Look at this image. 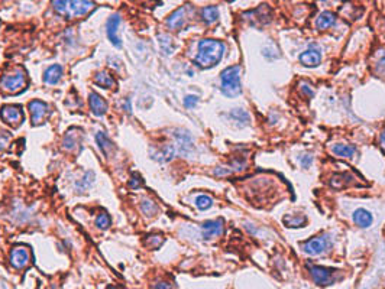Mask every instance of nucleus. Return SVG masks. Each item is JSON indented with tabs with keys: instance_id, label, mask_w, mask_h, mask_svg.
Instances as JSON below:
<instances>
[{
	"instance_id": "nucleus-1",
	"label": "nucleus",
	"mask_w": 385,
	"mask_h": 289,
	"mask_svg": "<svg viewBox=\"0 0 385 289\" xmlns=\"http://www.w3.org/2000/svg\"><path fill=\"white\" fill-rule=\"evenodd\" d=\"M224 52H226V45L223 42L216 39H203L200 41L194 64L203 69L211 68L222 61Z\"/></svg>"
},
{
	"instance_id": "nucleus-2",
	"label": "nucleus",
	"mask_w": 385,
	"mask_h": 289,
	"mask_svg": "<svg viewBox=\"0 0 385 289\" xmlns=\"http://www.w3.org/2000/svg\"><path fill=\"white\" fill-rule=\"evenodd\" d=\"M52 8L59 16L72 21L86 16L94 9L93 0H52Z\"/></svg>"
},
{
	"instance_id": "nucleus-3",
	"label": "nucleus",
	"mask_w": 385,
	"mask_h": 289,
	"mask_svg": "<svg viewBox=\"0 0 385 289\" xmlns=\"http://www.w3.org/2000/svg\"><path fill=\"white\" fill-rule=\"evenodd\" d=\"M220 90L226 97H238L242 92L241 65H232L223 69L220 74Z\"/></svg>"
},
{
	"instance_id": "nucleus-4",
	"label": "nucleus",
	"mask_w": 385,
	"mask_h": 289,
	"mask_svg": "<svg viewBox=\"0 0 385 289\" xmlns=\"http://www.w3.org/2000/svg\"><path fill=\"white\" fill-rule=\"evenodd\" d=\"M26 87V75L22 69H15L11 74H6L0 80V88L8 94H18Z\"/></svg>"
},
{
	"instance_id": "nucleus-5",
	"label": "nucleus",
	"mask_w": 385,
	"mask_h": 289,
	"mask_svg": "<svg viewBox=\"0 0 385 289\" xmlns=\"http://www.w3.org/2000/svg\"><path fill=\"white\" fill-rule=\"evenodd\" d=\"M330 247H332V240H330L329 236L313 237V239H310V240L303 243V250L307 254H312V256H317V254L325 253Z\"/></svg>"
},
{
	"instance_id": "nucleus-6",
	"label": "nucleus",
	"mask_w": 385,
	"mask_h": 289,
	"mask_svg": "<svg viewBox=\"0 0 385 289\" xmlns=\"http://www.w3.org/2000/svg\"><path fill=\"white\" fill-rule=\"evenodd\" d=\"M190 12H191V8L190 6H181L178 8L177 11H174L167 19V26L171 29V31H180L186 26L188 21H190Z\"/></svg>"
},
{
	"instance_id": "nucleus-7",
	"label": "nucleus",
	"mask_w": 385,
	"mask_h": 289,
	"mask_svg": "<svg viewBox=\"0 0 385 289\" xmlns=\"http://www.w3.org/2000/svg\"><path fill=\"white\" fill-rule=\"evenodd\" d=\"M0 117L5 123L11 125L12 127H18L22 120H24V113H22V109L19 106H15V104H8V106H3L2 110H0Z\"/></svg>"
},
{
	"instance_id": "nucleus-8",
	"label": "nucleus",
	"mask_w": 385,
	"mask_h": 289,
	"mask_svg": "<svg viewBox=\"0 0 385 289\" xmlns=\"http://www.w3.org/2000/svg\"><path fill=\"white\" fill-rule=\"evenodd\" d=\"M309 272L312 275V279L315 280L317 285H332L335 282V272L333 269H327L322 266H312L309 265Z\"/></svg>"
},
{
	"instance_id": "nucleus-9",
	"label": "nucleus",
	"mask_w": 385,
	"mask_h": 289,
	"mask_svg": "<svg viewBox=\"0 0 385 289\" xmlns=\"http://www.w3.org/2000/svg\"><path fill=\"white\" fill-rule=\"evenodd\" d=\"M300 62L303 64L304 67H309V68L317 67L322 62V49H320V46L317 45V44H312L300 55Z\"/></svg>"
},
{
	"instance_id": "nucleus-10",
	"label": "nucleus",
	"mask_w": 385,
	"mask_h": 289,
	"mask_svg": "<svg viewBox=\"0 0 385 289\" xmlns=\"http://www.w3.org/2000/svg\"><path fill=\"white\" fill-rule=\"evenodd\" d=\"M29 112H31V120L32 125H41L44 123V120L47 119L48 113V106L41 100H34L29 103Z\"/></svg>"
},
{
	"instance_id": "nucleus-11",
	"label": "nucleus",
	"mask_w": 385,
	"mask_h": 289,
	"mask_svg": "<svg viewBox=\"0 0 385 289\" xmlns=\"http://www.w3.org/2000/svg\"><path fill=\"white\" fill-rule=\"evenodd\" d=\"M31 260V253L25 246H16L11 253V263L16 269H24Z\"/></svg>"
},
{
	"instance_id": "nucleus-12",
	"label": "nucleus",
	"mask_w": 385,
	"mask_h": 289,
	"mask_svg": "<svg viewBox=\"0 0 385 289\" xmlns=\"http://www.w3.org/2000/svg\"><path fill=\"white\" fill-rule=\"evenodd\" d=\"M119 25H120V16H119L117 13L116 15H112V16L109 18V21H107V25H106V28H107V36H109L110 42L116 46V48H120V46H122V41H120V38H119Z\"/></svg>"
},
{
	"instance_id": "nucleus-13",
	"label": "nucleus",
	"mask_w": 385,
	"mask_h": 289,
	"mask_svg": "<svg viewBox=\"0 0 385 289\" xmlns=\"http://www.w3.org/2000/svg\"><path fill=\"white\" fill-rule=\"evenodd\" d=\"M201 230H203V237H204V239L217 237V236H222L223 234L224 223H223L222 219L210 220V221H206V223L201 226Z\"/></svg>"
},
{
	"instance_id": "nucleus-14",
	"label": "nucleus",
	"mask_w": 385,
	"mask_h": 289,
	"mask_svg": "<svg viewBox=\"0 0 385 289\" xmlns=\"http://www.w3.org/2000/svg\"><path fill=\"white\" fill-rule=\"evenodd\" d=\"M89 103H90V109L96 116H103L107 110V103L105 100L97 94V92H90L89 97Z\"/></svg>"
},
{
	"instance_id": "nucleus-15",
	"label": "nucleus",
	"mask_w": 385,
	"mask_h": 289,
	"mask_svg": "<svg viewBox=\"0 0 385 289\" xmlns=\"http://www.w3.org/2000/svg\"><path fill=\"white\" fill-rule=\"evenodd\" d=\"M80 143V133L77 129H71L65 133L62 140V148L65 150H74Z\"/></svg>"
},
{
	"instance_id": "nucleus-16",
	"label": "nucleus",
	"mask_w": 385,
	"mask_h": 289,
	"mask_svg": "<svg viewBox=\"0 0 385 289\" xmlns=\"http://www.w3.org/2000/svg\"><path fill=\"white\" fill-rule=\"evenodd\" d=\"M353 221L362 229H366L372 224V214L363 208H359L353 213Z\"/></svg>"
},
{
	"instance_id": "nucleus-17",
	"label": "nucleus",
	"mask_w": 385,
	"mask_h": 289,
	"mask_svg": "<svg viewBox=\"0 0 385 289\" xmlns=\"http://www.w3.org/2000/svg\"><path fill=\"white\" fill-rule=\"evenodd\" d=\"M336 22V15L332 13V12H323L320 13V16L317 18L316 21V26L319 31H325V29H329L330 26H333Z\"/></svg>"
},
{
	"instance_id": "nucleus-18",
	"label": "nucleus",
	"mask_w": 385,
	"mask_h": 289,
	"mask_svg": "<svg viewBox=\"0 0 385 289\" xmlns=\"http://www.w3.org/2000/svg\"><path fill=\"white\" fill-rule=\"evenodd\" d=\"M175 148L173 145H164L163 148L152 153V158L158 162H170L174 158Z\"/></svg>"
},
{
	"instance_id": "nucleus-19",
	"label": "nucleus",
	"mask_w": 385,
	"mask_h": 289,
	"mask_svg": "<svg viewBox=\"0 0 385 289\" xmlns=\"http://www.w3.org/2000/svg\"><path fill=\"white\" fill-rule=\"evenodd\" d=\"M96 140H97V145H99V148L102 150V153L106 155V156H110V153L113 152L115 146H113L112 140L107 138V135H106L105 132L97 133V135H96Z\"/></svg>"
},
{
	"instance_id": "nucleus-20",
	"label": "nucleus",
	"mask_w": 385,
	"mask_h": 289,
	"mask_svg": "<svg viewBox=\"0 0 385 289\" xmlns=\"http://www.w3.org/2000/svg\"><path fill=\"white\" fill-rule=\"evenodd\" d=\"M61 77H62V68H61L59 65H52V67H49V68L45 71V74H44V81H45L47 84L54 85V84H57V82L61 80Z\"/></svg>"
},
{
	"instance_id": "nucleus-21",
	"label": "nucleus",
	"mask_w": 385,
	"mask_h": 289,
	"mask_svg": "<svg viewBox=\"0 0 385 289\" xmlns=\"http://www.w3.org/2000/svg\"><path fill=\"white\" fill-rule=\"evenodd\" d=\"M333 153L339 156V158H353L356 155V148L353 145H343L339 143L333 146Z\"/></svg>"
},
{
	"instance_id": "nucleus-22",
	"label": "nucleus",
	"mask_w": 385,
	"mask_h": 289,
	"mask_svg": "<svg viewBox=\"0 0 385 289\" xmlns=\"http://www.w3.org/2000/svg\"><path fill=\"white\" fill-rule=\"evenodd\" d=\"M175 139L178 142V148H180V152L181 153H188L190 150L193 149V140L190 138V135L187 132H181V133H177L175 135Z\"/></svg>"
},
{
	"instance_id": "nucleus-23",
	"label": "nucleus",
	"mask_w": 385,
	"mask_h": 289,
	"mask_svg": "<svg viewBox=\"0 0 385 289\" xmlns=\"http://www.w3.org/2000/svg\"><path fill=\"white\" fill-rule=\"evenodd\" d=\"M93 179H94V173L92 171H87V172L84 173V176H83L82 179H79L77 182H75V191L77 192H86V191H89V188L92 186L93 184Z\"/></svg>"
},
{
	"instance_id": "nucleus-24",
	"label": "nucleus",
	"mask_w": 385,
	"mask_h": 289,
	"mask_svg": "<svg viewBox=\"0 0 385 289\" xmlns=\"http://www.w3.org/2000/svg\"><path fill=\"white\" fill-rule=\"evenodd\" d=\"M201 19L207 25H213L219 19V9L216 6H207L201 11Z\"/></svg>"
},
{
	"instance_id": "nucleus-25",
	"label": "nucleus",
	"mask_w": 385,
	"mask_h": 289,
	"mask_svg": "<svg viewBox=\"0 0 385 289\" xmlns=\"http://www.w3.org/2000/svg\"><path fill=\"white\" fill-rule=\"evenodd\" d=\"M94 81H96L97 85H100V87H103V88H112V87L115 85V78H113L109 72H106V71L97 72Z\"/></svg>"
},
{
	"instance_id": "nucleus-26",
	"label": "nucleus",
	"mask_w": 385,
	"mask_h": 289,
	"mask_svg": "<svg viewBox=\"0 0 385 289\" xmlns=\"http://www.w3.org/2000/svg\"><path fill=\"white\" fill-rule=\"evenodd\" d=\"M140 210H142V213H143L145 216L153 217V216L157 214V211H158V207H157V204H155L152 200H143V201L140 203Z\"/></svg>"
},
{
	"instance_id": "nucleus-27",
	"label": "nucleus",
	"mask_w": 385,
	"mask_h": 289,
	"mask_svg": "<svg viewBox=\"0 0 385 289\" xmlns=\"http://www.w3.org/2000/svg\"><path fill=\"white\" fill-rule=\"evenodd\" d=\"M230 116L234 117L235 122H238L241 126H245V125H248V123L251 122V116L248 115L245 110H242V109H236V110H234V112L230 113Z\"/></svg>"
},
{
	"instance_id": "nucleus-28",
	"label": "nucleus",
	"mask_w": 385,
	"mask_h": 289,
	"mask_svg": "<svg viewBox=\"0 0 385 289\" xmlns=\"http://www.w3.org/2000/svg\"><path fill=\"white\" fill-rule=\"evenodd\" d=\"M284 224L287 227H303L305 224V217L301 216H285L284 217Z\"/></svg>"
},
{
	"instance_id": "nucleus-29",
	"label": "nucleus",
	"mask_w": 385,
	"mask_h": 289,
	"mask_svg": "<svg viewBox=\"0 0 385 289\" xmlns=\"http://www.w3.org/2000/svg\"><path fill=\"white\" fill-rule=\"evenodd\" d=\"M158 38H160V45H161V49L164 51V54L170 55V54L174 51V45H173L171 38L167 36V35H160Z\"/></svg>"
},
{
	"instance_id": "nucleus-30",
	"label": "nucleus",
	"mask_w": 385,
	"mask_h": 289,
	"mask_svg": "<svg viewBox=\"0 0 385 289\" xmlns=\"http://www.w3.org/2000/svg\"><path fill=\"white\" fill-rule=\"evenodd\" d=\"M110 223H112V220H110L107 213H100V214L97 216V219H96V226H97L99 229H102V230H107L109 226H110Z\"/></svg>"
},
{
	"instance_id": "nucleus-31",
	"label": "nucleus",
	"mask_w": 385,
	"mask_h": 289,
	"mask_svg": "<svg viewBox=\"0 0 385 289\" xmlns=\"http://www.w3.org/2000/svg\"><path fill=\"white\" fill-rule=\"evenodd\" d=\"M164 243V237L160 236V234H152V236H148L146 240H145V244L149 247V249H158L161 244Z\"/></svg>"
},
{
	"instance_id": "nucleus-32",
	"label": "nucleus",
	"mask_w": 385,
	"mask_h": 289,
	"mask_svg": "<svg viewBox=\"0 0 385 289\" xmlns=\"http://www.w3.org/2000/svg\"><path fill=\"white\" fill-rule=\"evenodd\" d=\"M213 206V200L209 196H199L196 198V207L199 210H207Z\"/></svg>"
},
{
	"instance_id": "nucleus-33",
	"label": "nucleus",
	"mask_w": 385,
	"mask_h": 289,
	"mask_svg": "<svg viewBox=\"0 0 385 289\" xmlns=\"http://www.w3.org/2000/svg\"><path fill=\"white\" fill-rule=\"evenodd\" d=\"M375 72L379 77H385V52H381L375 61Z\"/></svg>"
},
{
	"instance_id": "nucleus-34",
	"label": "nucleus",
	"mask_w": 385,
	"mask_h": 289,
	"mask_svg": "<svg viewBox=\"0 0 385 289\" xmlns=\"http://www.w3.org/2000/svg\"><path fill=\"white\" fill-rule=\"evenodd\" d=\"M142 184H143V181H142L139 173H132V178L129 181V186L133 188V189H138V188L142 186Z\"/></svg>"
},
{
	"instance_id": "nucleus-35",
	"label": "nucleus",
	"mask_w": 385,
	"mask_h": 289,
	"mask_svg": "<svg viewBox=\"0 0 385 289\" xmlns=\"http://www.w3.org/2000/svg\"><path fill=\"white\" fill-rule=\"evenodd\" d=\"M197 103H199V97H197V95H187L186 99H184V106H186L187 109L196 107V104Z\"/></svg>"
},
{
	"instance_id": "nucleus-36",
	"label": "nucleus",
	"mask_w": 385,
	"mask_h": 289,
	"mask_svg": "<svg viewBox=\"0 0 385 289\" xmlns=\"http://www.w3.org/2000/svg\"><path fill=\"white\" fill-rule=\"evenodd\" d=\"M9 140H11V136L6 132H0V150H5L8 148Z\"/></svg>"
},
{
	"instance_id": "nucleus-37",
	"label": "nucleus",
	"mask_w": 385,
	"mask_h": 289,
	"mask_svg": "<svg viewBox=\"0 0 385 289\" xmlns=\"http://www.w3.org/2000/svg\"><path fill=\"white\" fill-rule=\"evenodd\" d=\"M300 162H301V166H303V168H309V166L312 165V162H313V156L305 153V155L301 156V161Z\"/></svg>"
},
{
	"instance_id": "nucleus-38",
	"label": "nucleus",
	"mask_w": 385,
	"mask_h": 289,
	"mask_svg": "<svg viewBox=\"0 0 385 289\" xmlns=\"http://www.w3.org/2000/svg\"><path fill=\"white\" fill-rule=\"evenodd\" d=\"M301 91H303V94H305L307 97H313V94H315L307 82H303V84H301Z\"/></svg>"
},
{
	"instance_id": "nucleus-39",
	"label": "nucleus",
	"mask_w": 385,
	"mask_h": 289,
	"mask_svg": "<svg viewBox=\"0 0 385 289\" xmlns=\"http://www.w3.org/2000/svg\"><path fill=\"white\" fill-rule=\"evenodd\" d=\"M155 289H173V285L168 283V282H157Z\"/></svg>"
},
{
	"instance_id": "nucleus-40",
	"label": "nucleus",
	"mask_w": 385,
	"mask_h": 289,
	"mask_svg": "<svg viewBox=\"0 0 385 289\" xmlns=\"http://www.w3.org/2000/svg\"><path fill=\"white\" fill-rule=\"evenodd\" d=\"M379 145H381V148L385 150V130H382V133H381V136H379Z\"/></svg>"
}]
</instances>
